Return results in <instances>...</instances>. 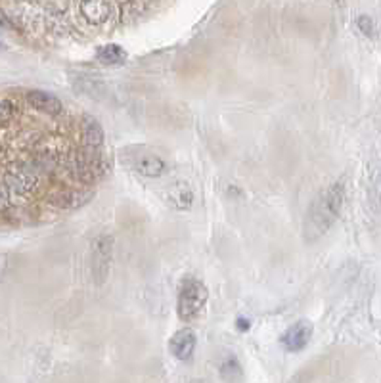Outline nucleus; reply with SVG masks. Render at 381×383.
<instances>
[{
	"mask_svg": "<svg viewBox=\"0 0 381 383\" xmlns=\"http://www.w3.org/2000/svg\"><path fill=\"white\" fill-rule=\"evenodd\" d=\"M221 375L222 380H226V382H238L239 377H241V366H239L238 360L234 357L226 358L221 366Z\"/></svg>",
	"mask_w": 381,
	"mask_h": 383,
	"instance_id": "2eb2a0df",
	"label": "nucleus"
},
{
	"mask_svg": "<svg viewBox=\"0 0 381 383\" xmlns=\"http://www.w3.org/2000/svg\"><path fill=\"white\" fill-rule=\"evenodd\" d=\"M69 169L72 173L83 182H92L98 177H102L107 169L106 160L102 157V153L98 150H87L85 152L77 153L69 163Z\"/></svg>",
	"mask_w": 381,
	"mask_h": 383,
	"instance_id": "20e7f679",
	"label": "nucleus"
},
{
	"mask_svg": "<svg viewBox=\"0 0 381 383\" xmlns=\"http://www.w3.org/2000/svg\"><path fill=\"white\" fill-rule=\"evenodd\" d=\"M98 60L106 63V65H119V63H124V60H127V52L121 46L106 45L98 48Z\"/></svg>",
	"mask_w": 381,
	"mask_h": 383,
	"instance_id": "ddd939ff",
	"label": "nucleus"
},
{
	"mask_svg": "<svg viewBox=\"0 0 381 383\" xmlns=\"http://www.w3.org/2000/svg\"><path fill=\"white\" fill-rule=\"evenodd\" d=\"M4 184L8 188L12 194H18V196H25L29 194L33 188L36 186V177L33 171L25 169V167H19V169H12L4 179Z\"/></svg>",
	"mask_w": 381,
	"mask_h": 383,
	"instance_id": "0eeeda50",
	"label": "nucleus"
},
{
	"mask_svg": "<svg viewBox=\"0 0 381 383\" xmlns=\"http://www.w3.org/2000/svg\"><path fill=\"white\" fill-rule=\"evenodd\" d=\"M209 299V292L202 280L197 278H186L182 280L180 289H178V305L177 311L180 320H195L202 311H204L205 303Z\"/></svg>",
	"mask_w": 381,
	"mask_h": 383,
	"instance_id": "f03ea898",
	"label": "nucleus"
},
{
	"mask_svg": "<svg viewBox=\"0 0 381 383\" xmlns=\"http://www.w3.org/2000/svg\"><path fill=\"white\" fill-rule=\"evenodd\" d=\"M80 14L92 25H102L109 19L111 6L107 0H80Z\"/></svg>",
	"mask_w": 381,
	"mask_h": 383,
	"instance_id": "6e6552de",
	"label": "nucleus"
},
{
	"mask_svg": "<svg viewBox=\"0 0 381 383\" xmlns=\"http://www.w3.org/2000/svg\"><path fill=\"white\" fill-rule=\"evenodd\" d=\"M238 328H239V330H241V331L248 330V328H249V322H248V320H243V318H239V320H238Z\"/></svg>",
	"mask_w": 381,
	"mask_h": 383,
	"instance_id": "a211bd4d",
	"label": "nucleus"
},
{
	"mask_svg": "<svg viewBox=\"0 0 381 383\" xmlns=\"http://www.w3.org/2000/svg\"><path fill=\"white\" fill-rule=\"evenodd\" d=\"M90 197H92L90 192H65L58 197V205L63 209H75V207L87 204Z\"/></svg>",
	"mask_w": 381,
	"mask_h": 383,
	"instance_id": "4468645a",
	"label": "nucleus"
},
{
	"mask_svg": "<svg viewBox=\"0 0 381 383\" xmlns=\"http://www.w3.org/2000/svg\"><path fill=\"white\" fill-rule=\"evenodd\" d=\"M27 102L46 116H60L62 113V102L43 90H31L27 94Z\"/></svg>",
	"mask_w": 381,
	"mask_h": 383,
	"instance_id": "9d476101",
	"label": "nucleus"
},
{
	"mask_svg": "<svg viewBox=\"0 0 381 383\" xmlns=\"http://www.w3.org/2000/svg\"><path fill=\"white\" fill-rule=\"evenodd\" d=\"M104 144V129L96 119L87 117L83 121V146L87 150H98Z\"/></svg>",
	"mask_w": 381,
	"mask_h": 383,
	"instance_id": "9b49d317",
	"label": "nucleus"
},
{
	"mask_svg": "<svg viewBox=\"0 0 381 383\" xmlns=\"http://www.w3.org/2000/svg\"><path fill=\"white\" fill-rule=\"evenodd\" d=\"M343 199H345L343 184H331L312 204L309 215H307V223H305V236L309 240L320 238L331 224L336 223V219L341 213V207H343Z\"/></svg>",
	"mask_w": 381,
	"mask_h": 383,
	"instance_id": "f257e3e1",
	"label": "nucleus"
},
{
	"mask_svg": "<svg viewBox=\"0 0 381 383\" xmlns=\"http://www.w3.org/2000/svg\"><path fill=\"white\" fill-rule=\"evenodd\" d=\"M310 336H312V326L309 322H297V324H293L292 328L285 330V333L282 336V345L285 347V351L297 353V351H303L309 345Z\"/></svg>",
	"mask_w": 381,
	"mask_h": 383,
	"instance_id": "423d86ee",
	"label": "nucleus"
},
{
	"mask_svg": "<svg viewBox=\"0 0 381 383\" xmlns=\"http://www.w3.org/2000/svg\"><path fill=\"white\" fill-rule=\"evenodd\" d=\"M190 383H205V382H202V380H192Z\"/></svg>",
	"mask_w": 381,
	"mask_h": 383,
	"instance_id": "6ab92c4d",
	"label": "nucleus"
},
{
	"mask_svg": "<svg viewBox=\"0 0 381 383\" xmlns=\"http://www.w3.org/2000/svg\"><path fill=\"white\" fill-rule=\"evenodd\" d=\"M111 238H100L94 243V257H92V270H94V276L98 278V284H104V280L107 278L109 267H111Z\"/></svg>",
	"mask_w": 381,
	"mask_h": 383,
	"instance_id": "39448f33",
	"label": "nucleus"
},
{
	"mask_svg": "<svg viewBox=\"0 0 381 383\" xmlns=\"http://www.w3.org/2000/svg\"><path fill=\"white\" fill-rule=\"evenodd\" d=\"M16 116V106L14 102L10 100H2L0 102V123H10L12 119Z\"/></svg>",
	"mask_w": 381,
	"mask_h": 383,
	"instance_id": "dca6fc26",
	"label": "nucleus"
},
{
	"mask_svg": "<svg viewBox=\"0 0 381 383\" xmlns=\"http://www.w3.org/2000/svg\"><path fill=\"white\" fill-rule=\"evenodd\" d=\"M121 157L134 173L148 179H157L167 171V163L157 153L150 152L148 148H127L121 153Z\"/></svg>",
	"mask_w": 381,
	"mask_h": 383,
	"instance_id": "7ed1b4c3",
	"label": "nucleus"
},
{
	"mask_svg": "<svg viewBox=\"0 0 381 383\" xmlns=\"http://www.w3.org/2000/svg\"><path fill=\"white\" fill-rule=\"evenodd\" d=\"M167 199L171 207H175L178 211H184V209H190L192 204H194V194H192V190L186 184L178 182V184H173L168 188Z\"/></svg>",
	"mask_w": 381,
	"mask_h": 383,
	"instance_id": "f8f14e48",
	"label": "nucleus"
},
{
	"mask_svg": "<svg viewBox=\"0 0 381 383\" xmlns=\"http://www.w3.org/2000/svg\"><path fill=\"white\" fill-rule=\"evenodd\" d=\"M358 25H360V29H362L366 35H370V33H372V19L370 18L362 16V18L358 19Z\"/></svg>",
	"mask_w": 381,
	"mask_h": 383,
	"instance_id": "f3484780",
	"label": "nucleus"
},
{
	"mask_svg": "<svg viewBox=\"0 0 381 383\" xmlns=\"http://www.w3.org/2000/svg\"><path fill=\"white\" fill-rule=\"evenodd\" d=\"M171 353L178 358V360H190L194 355L195 349V336L192 330H178L168 343Z\"/></svg>",
	"mask_w": 381,
	"mask_h": 383,
	"instance_id": "1a4fd4ad",
	"label": "nucleus"
}]
</instances>
